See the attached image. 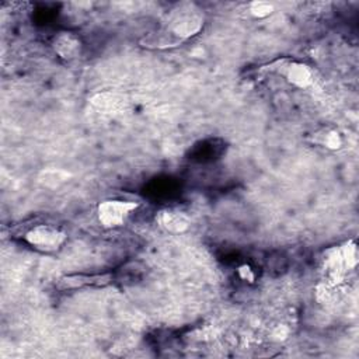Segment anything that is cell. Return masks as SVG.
Listing matches in <instances>:
<instances>
[{
	"label": "cell",
	"instance_id": "6da1fadb",
	"mask_svg": "<svg viewBox=\"0 0 359 359\" xmlns=\"http://www.w3.org/2000/svg\"><path fill=\"white\" fill-rule=\"evenodd\" d=\"M205 25L203 10L191 1L177 3L167 15L160 32L151 34L153 49H167L181 45L184 41L198 35Z\"/></svg>",
	"mask_w": 359,
	"mask_h": 359
},
{
	"label": "cell",
	"instance_id": "7a4b0ae2",
	"mask_svg": "<svg viewBox=\"0 0 359 359\" xmlns=\"http://www.w3.org/2000/svg\"><path fill=\"white\" fill-rule=\"evenodd\" d=\"M66 233L52 224H36L25 231L24 240L41 252H55L66 243Z\"/></svg>",
	"mask_w": 359,
	"mask_h": 359
},
{
	"label": "cell",
	"instance_id": "3957f363",
	"mask_svg": "<svg viewBox=\"0 0 359 359\" xmlns=\"http://www.w3.org/2000/svg\"><path fill=\"white\" fill-rule=\"evenodd\" d=\"M137 209V203L125 199H104L97 206V217L102 227L116 229Z\"/></svg>",
	"mask_w": 359,
	"mask_h": 359
},
{
	"label": "cell",
	"instance_id": "277c9868",
	"mask_svg": "<svg viewBox=\"0 0 359 359\" xmlns=\"http://www.w3.org/2000/svg\"><path fill=\"white\" fill-rule=\"evenodd\" d=\"M50 45L53 52L65 62L76 60L81 55L83 49L81 39L70 31H60L55 34Z\"/></svg>",
	"mask_w": 359,
	"mask_h": 359
},
{
	"label": "cell",
	"instance_id": "5b68a950",
	"mask_svg": "<svg viewBox=\"0 0 359 359\" xmlns=\"http://www.w3.org/2000/svg\"><path fill=\"white\" fill-rule=\"evenodd\" d=\"M156 219H157V224L164 231L171 234H182L191 226L189 216L184 210L177 208H164L158 210Z\"/></svg>",
	"mask_w": 359,
	"mask_h": 359
},
{
	"label": "cell",
	"instance_id": "8992f818",
	"mask_svg": "<svg viewBox=\"0 0 359 359\" xmlns=\"http://www.w3.org/2000/svg\"><path fill=\"white\" fill-rule=\"evenodd\" d=\"M279 73L285 76L286 81L297 88H307L314 81V73L311 67L303 62L292 60L282 65Z\"/></svg>",
	"mask_w": 359,
	"mask_h": 359
},
{
	"label": "cell",
	"instance_id": "52a82bcc",
	"mask_svg": "<svg viewBox=\"0 0 359 359\" xmlns=\"http://www.w3.org/2000/svg\"><path fill=\"white\" fill-rule=\"evenodd\" d=\"M112 279L111 273H98V275H66L62 276L57 282L59 289H79L84 286H104L108 285Z\"/></svg>",
	"mask_w": 359,
	"mask_h": 359
},
{
	"label": "cell",
	"instance_id": "ba28073f",
	"mask_svg": "<svg viewBox=\"0 0 359 359\" xmlns=\"http://www.w3.org/2000/svg\"><path fill=\"white\" fill-rule=\"evenodd\" d=\"M310 140L314 144H318L327 150H339L344 144V139L341 136V133L337 129L332 128H321L317 132H314L310 136Z\"/></svg>",
	"mask_w": 359,
	"mask_h": 359
},
{
	"label": "cell",
	"instance_id": "9c48e42d",
	"mask_svg": "<svg viewBox=\"0 0 359 359\" xmlns=\"http://www.w3.org/2000/svg\"><path fill=\"white\" fill-rule=\"evenodd\" d=\"M69 172L60 170V168H48L41 172L39 181L46 187H57L59 184L67 181Z\"/></svg>",
	"mask_w": 359,
	"mask_h": 359
},
{
	"label": "cell",
	"instance_id": "30bf717a",
	"mask_svg": "<svg viewBox=\"0 0 359 359\" xmlns=\"http://www.w3.org/2000/svg\"><path fill=\"white\" fill-rule=\"evenodd\" d=\"M248 11L254 18H266L273 13V4L269 1H264V0H258V1H252L248 6Z\"/></svg>",
	"mask_w": 359,
	"mask_h": 359
},
{
	"label": "cell",
	"instance_id": "8fae6325",
	"mask_svg": "<svg viewBox=\"0 0 359 359\" xmlns=\"http://www.w3.org/2000/svg\"><path fill=\"white\" fill-rule=\"evenodd\" d=\"M237 275L241 280L244 282H248V283H252L255 280V272L254 269L251 268V265L248 264H243L237 268Z\"/></svg>",
	"mask_w": 359,
	"mask_h": 359
}]
</instances>
